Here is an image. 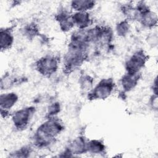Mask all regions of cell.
<instances>
[{
	"label": "cell",
	"mask_w": 158,
	"mask_h": 158,
	"mask_svg": "<svg viewBox=\"0 0 158 158\" xmlns=\"http://www.w3.org/2000/svg\"><path fill=\"white\" fill-rule=\"evenodd\" d=\"M63 129L62 123L56 118H50L41 124L35 134V141L40 146H46L58 135Z\"/></svg>",
	"instance_id": "6da1fadb"
},
{
	"label": "cell",
	"mask_w": 158,
	"mask_h": 158,
	"mask_svg": "<svg viewBox=\"0 0 158 158\" xmlns=\"http://www.w3.org/2000/svg\"><path fill=\"white\" fill-rule=\"evenodd\" d=\"M36 67L41 75L50 76L56 72L58 68V60L54 56H46L37 61Z\"/></svg>",
	"instance_id": "7a4b0ae2"
},
{
	"label": "cell",
	"mask_w": 158,
	"mask_h": 158,
	"mask_svg": "<svg viewBox=\"0 0 158 158\" xmlns=\"http://www.w3.org/2000/svg\"><path fill=\"white\" fill-rule=\"evenodd\" d=\"M114 83L111 79L101 80L90 93V98L94 99H104L113 92Z\"/></svg>",
	"instance_id": "3957f363"
},
{
	"label": "cell",
	"mask_w": 158,
	"mask_h": 158,
	"mask_svg": "<svg viewBox=\"0 0 158 158\" xmlns=\"http://www.w3.org/2000/svg\"><path fill=\"white\" fill-rule=\"evenodd\" d=\"M34 113L31 107H25L16 111L12 118L15 127L18 130L25 129L28 125Z\"/></svg>",
	"instance_id": "277c9868"
},
{
	"label": "cell",
	"mask_w": 158,
	"mask_h": 158,
	"mask_svg": "<svg viewBox=\"0 0 158 158\" xmlns=\"http://www.w3.org/2000/svg\"><path fill=\"white\" fill-rule=\"evenodd\" d=\"M147 58L143 51H138L133 54L126 62L127 73H136L144 67Z\"/></svg>",
	"instance_id": "5b68a950"
},
{
	"label": "cell",
	"mask_w": 158,
	"mask_h": 158,
	"mask_svg": "<svg viewBox=\"0 0 158 158\" xmlns=\"http://www.w3.org/2000/svg\"><path fill=\"white\" fill-rule=\"evenodd\" d=\"M74 25H77L80 30L86 29L91 24V18L87 12H76L72 15Z\"/></svg>",
	"instance_id": "8992f818"
},
{
	"label": "cell",
	"mask_w": 158,
	"mask_h": 158,
	"mask_svg": "<svg viewBox=\"0 0 158 158\" xmlns=\"http://www.w3.org/2000/svg\"><path fill=\"white\" fill-rule=\"evenodd\" d=\"M18 101V96L14 93H8L1 94L0 107L1 111L7 112L14 106Z\"/></svg>",
	"instance_id": "52a82bcc"
},
{
	"label": "cell",
	"mask_w": 158,
	"mask_h": 158,
	"mask_svg": "<svg viewBox=\"0 0 158 158\" xmlns=\"http://www.w3.org/2000/svg\"><path fill=\"white\" fill-rule=\"evenodd\" d=\"M138 74V73H127L123 77L121 80V84L124 90L129 91L135 87L139 80Z\"/></svg>",
	"instance_id": "ba28073f"
},
{
	"label": "cell",
	"mask_w": 158,
	"mask_h": 158,
	"mask_svg": "<svg viewBox=\"0 0 158 158\" xmlns=\"http://www.w3.org/2000/svg\"><path fill=\"white\" fill-rule=\"evenodd\" d=\"M0 35L1 51L10 49L14 42V36L12 31L9 28H1Z\"/></svg>",
	"instance_id": "9c48e42d"
},
{
	"label": "cell",
	"mask_w": 158,
	"mask_h": 158,
	"mask_svg": "<svg viewBox=\"0 0 158 158\" xmlns=\"http://www.w3.org/2000/svg\"><path fill=\"white\" fill-rule=\"evenodd\" d=\"M87 143L83 137H78L74 139L69 145V152L70 153L81 154L85 152Z\"/></svg>",
	"instance_id": "30bf717a"
},
{
	"label": "cell",
	"mask_w": 158,
	"mask_h": 158,
	"mask_svg": "<svg viewBox=\"0 0 158 158\" xmlns=\"http://www.w3.org/2000/svg\"><path fill=\"white\" fill-rule=\"evenodd\" d=\"M95 2L93 1H73L71 2V7L77 12H87L93 9Z\"/></svg>",
	"instance_id": "8fae6325"
},
{
	"label": "cell",
	"mask_w": 158,
	"mask_h": 158,
	"mask_svg": "<svg viewBox=\"0 0 158 158\" xmlns=\"http://www.w3.org/2000/svg\"><path fill=\"white\" fill-rule=\"evenodd\" d=\"M87 150L91 153H101L104 149V145L99 140H91L87 143Z\"/></svg>",
	"instance_id": "7c38bea8"
},
{
	"label": "cell",
	"mask_w": 158,
	"mask_h": 158,
	"mask_svg": "<svg viewBox=\"0 0 158 158\" xmlns=\"http://www.w3.org/2000/svg\"><path fill=\"white\" fill-rule=\"evenodd\" d=\"M130 30L129 24L126 21H123L117 24L116 30L118 35L124 36H125Z\"/></svg>",
	"instance_id": "4fadbf2b"
}]
</instances>
